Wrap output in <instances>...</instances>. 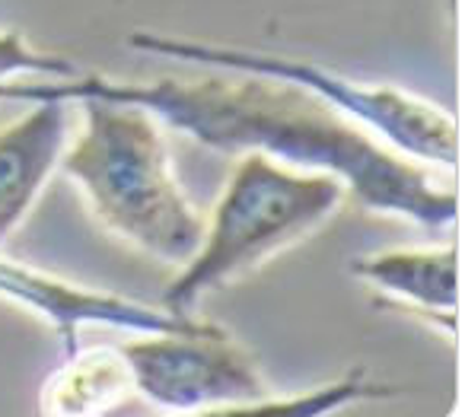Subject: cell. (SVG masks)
<instances>
[{"instance_id": "cell-1", "label": "cell", "mask_w": 465, "mask_h": 417, "mask_svg": "<svg viewBox=\"0 0 465 417\" xmlns=\"http://www.w3.org/2000/svg\"><path fill=\"white\" fill-rule=\"evenodd\" d=\"M201 77L122 84L103 74L74 80L0 84V99H103L147 109L160 124L226 156L262 154L293 169L338 175L367 211L418 226H452L459 198L420 163L395 154L367 128L348 122L306 90L259 74L201 67Z\"/></svg>"}, {"instance_id": "cell-2", "label": "cell", "mask_w": 465, "mask_h": 417, "mask_svg": "<svg viewBox=\"0 0 465 417\" xmlns=\"http://www.w3.org/2000/svg\"><path fill=\"white\" fill-rule=\"evenodd\" d=\"M84 128L61 173L77 185L105 233L169 268H182L204 236V217L173 169L163 128L147 109L80 99Z\"/></svg>"}, {"instance_id": "cell-3", "label": "cell", "mask_w": 465, "mask_h": 417, "mask_svg": "<svg viewBox=\"0 0 465 417\" xmlns=\"http://www.w3.org/2000/svg\"><path fill=\"white\" fill-rule=\"evenodd\" d=\"M348 188L338 175L293 169L262 154L240 156L194 255L163 290V306L198 315L204 296L255 274L262 264L322 230L341 211Z\"/></svg>"}, {"instance_id": "cell-4", "label": "cell", "mask_w": 465, "mask_h": 417, "mask_svg": "<svg viewBox=\"0 0 465 417\" xmlns=\"http://www.w3.org/2000/svg\"><path fill=\"white\" fill-rule=\"evenodd\" d=\"M128 45L137 52L156 55V58L179 61L188 67H217V71L236 74H259L281 84H291L316 96L348 122L367 128L380 137L395 154L408 156L424 166H437L452 173L459 160V137L456 118L440 105L411 96L405 90L382 84H361L348 74H338L325 65L291 55L255 52L240 45H217V42L182 39V35H160V33H131Z\"/></svg>"}, {"instance_id": "cell-5", "label": "cell", "mask_w": 465, "mask_h": 417, "mask_svg": "<svg viewBox=\"0 0 465 417\" xmlns=\"http://www.w3.org/2000/svg\"><path fill=\"white\" fill-rule=\"evenodd\" d=\"M118 351L137 395L166 414L226 417L272 395L252 353L223 328L204 334H137Z\"/></svg>"}, {"instance_id": "cell-6", "label": "cell", "mask_w": 465, "mask_h": 417, "mask_svg": "<svg viewBox=\"0 0 465 417\" xmlns=\"http://www.w3.org/2000/svg\"><path fill=\"white\" fill-rule=\"evenodd\" d=\"M0 300L48 322L58 332L64 353L77 351V334L86 325L122 328L131 334H204L220 328L198 315H179L169 313L166 306H147L109 290L80 287L67 277L42 271L35 264L14 262L7 255H0Z\"/></svg>"}, {"instance_id": "cell-7", "label": "cell", "mask_w": 465, "mask_h": 417, "mask_svg": "<svg viewBox=\"0 0 465 417\" xmlns=\"http://www.w3.org/2000/svg\"><path fill=\"white\" fill-rule=\"evenodd\" d=\"M71 144L64 99H39L33 109L0 131V245L16 233L61 169Z\"/></svg>"}, {"instance_id": "cell-8", "label": "cell", "mask_w": 465, "mask_h": 417, "mask_svg": "<svg viewBox=\"0 0 465 417\" xmlns=\"http://www.w3.org/2000/svg\"><path fill=\"white\" fill-rule=\"evenodd\" d=\"M357 281L370 283L380 293L443 319L452 328L456 309L459 268L452 245H424V249H386L373 255H361L348 264Z\"/></svg>"}, {"instance_id": "cell-9", "label": "cell", "mask_w": 465, "mask_h": 417, "mask_svg": "<svg viewBox=\"0 0 465 417\" xmlns=\"http://www.w3.org/2000/svg\"><path fill=\"white\" fill-rule=\"evenodd\" d=\"M134 392L118 347H86L64 353V363L45 379L39 411L52 417H99Z\"/></svg>"}, {"instance_id": "cell-10", "label": "cell", "mask_w": 465, "mask_h": 417, "mask_svg": "<svg viewBox=\"0 0 465 417\" xmlns=\"http://www.w3.org/2000/svg\"><path fill=\"white\" fill-rule=\"evenodd\" d=\"M399 395L395 385L376 382L367 376L363 366H354L351 372H344L335 382L316 385L310 392H300V395H287V398H259L252 404H242V408L230 411L226 417H319V414H331V411H341L348 404H361V402H373V398H392Z\"/></svg>"}, {"instance_id": "cell-11", "label": "cell", "mask_w": 465, "mask_h": 417, "mask_svg": "<svg viewBox=\"0 0 465 417\" xmlns=\"http://www.w3.org/2000/svg\"><path fill=\"white\" fill-rule=\"evenodd\" d=\"M14 77L74 80L80 77V67L64 55L33 45L16 29H0V84H10Z\"/></svg>"}]
</instances>
